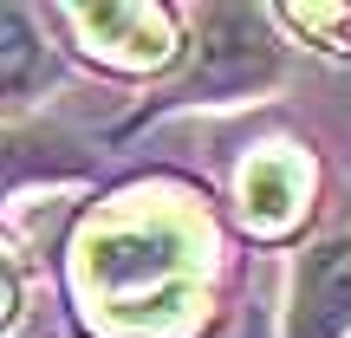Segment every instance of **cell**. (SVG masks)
<instances>
[{
	"label": "cell",
	"instance_id": "obj_1",
	"mask_svg": "<svg viewBox=\"0 0 351 338\" xmlns=\"http://www.w3.org/2000/svg\"><path fill=\"white\" fill-rule=\"evenodd\" d=\"M65 26L85 39L91 59L117 65V72H156L176 59V13L143 7V0H117V7H65Z\"/></svg>",
	"mask_w": 351,
	"mask_h": 338
},
{
	"label": "cell",
	"instance_id": "obj_2",
	"mask_svg": "<svg viewBox=\"0 0 351 338\" xmlns=\"http://www.w3.org/2000/svg\"><path fill=\"white\" fill-rule=\"evenodd\" d=\"M274 78V33H267V13L247 7H215L202 13V72H195V98H228V91H247Z\"/></svg>",
	"mask_w": 351,
	"mask_h": 338
},
{
	"label": "cell",
	"instance_id": "obj_3",
	"mask_svg": "<svg viewBox=\"0 0 351 338\" xmlns=\"http://www.w3.org/2000/svg\"><path fill=\"white\" fill-rule=\"evenodd\" d=\"M287 338H351V234L319 241L293 267Z\"/></svg>",
	"mask_w": 351,
	"mask_h": 338
},
{
	"label": "cell",
	"instance_id": "obj_4",
	"mask_svg": "<svg viewBox=\"0 0 351 338\" xmlns=\"http://www.w3.org/2000/svg\"><path fill=\"white\" fill-rule=\"evenodd\" d=\"M306 163L293 150H261L241 169V215H247L254 234H287L306 215Z\"/></svg>",
	"mask_w": 351,
	"mask_h": 338
},
{
	"label": "cell",
	"instance_id": "obj_5",
	"mask_svg": "<svg viewBox=\"0 0 351 338\" xmlns=\"http://www.w3.org/2000/svg\"><path fill=\"white\" fill-rule=\"evenodd\" d=\"M46 39L26 7H0V98H20L46 78Z\"/></svg>",
	"mask_w": 351,
	"mask_h": 338
},
{
	"label": "cell",
	"instance_id": "obj_6",
	"mask_svg": "<svg viewBox=\"0 0 351 338\" xmlns=\"http://www.w3.org/2000/svg\"><path fill=\"white\" fill-rule=\"evenodd\" d=\"M13 306H20V280H13V267L0 261V326L13 319Z\"/></svg>",
	"mask_w": 351,
	"mask_h": 338
}]
</instances>
